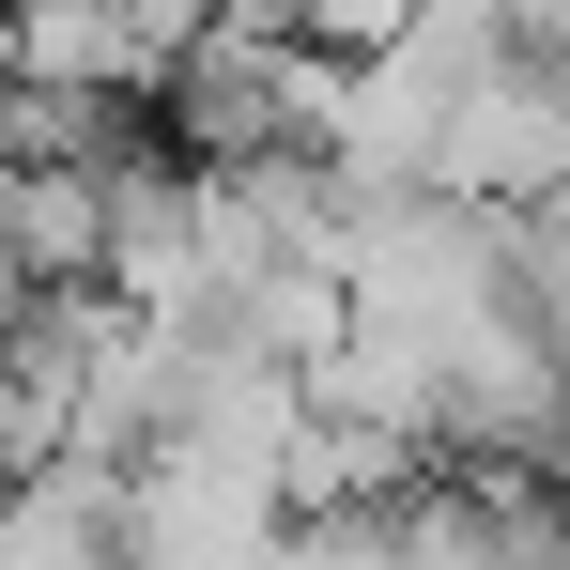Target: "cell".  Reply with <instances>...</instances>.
Returning <instances> with one entry per match:
<instances>
[{
  "label": "cell",
  "instance_id": "obj_2",
  "mask_svg": "<svg viewBox=\"0 0 570 570\" xmlns=\"http://www.w3.org/2000/svg\"><path fill=\"white\" fill-rule=\"evenodd\" d=\"M448 62L401 31V47H355L340 62V94H324V155L355 170V186H432V155H448Z\"/></svg>",
  "mask_w": 570,
  "mask_h": 570
},
{
  "label": "cell",
  "instance_id": "obj_1",
  "mask_svg": "<svg viewBox=\"0 0 570 570\" xmlns=\"http://www.w3.org/2000/svg\"><path fill=\"white\" fill-rule=\"evenodd\" d=\"M340 62H355V47H324V31H293V16H200L186 47H170V78H155V124H170V155L232 170V155L324 139Z\"/></svg>",
  "mask_w": 570,
  "mask_h": 570
},
{
  "label": "cell",
  "instance_id": "obj_3",
  "mask_svg": "<svg viewBox=\"0 0 570 570\" xmlns=\"http://www.w3.org/2000/svg\"><path fill=\"white\" fill-rule=\"evenodd\" d=\"M0 247H16L31 278H108V170H94V155L0 170Z\"/></svg>",
  "mask_w": 570,
  "mask_h": 570
}]
</instances>
